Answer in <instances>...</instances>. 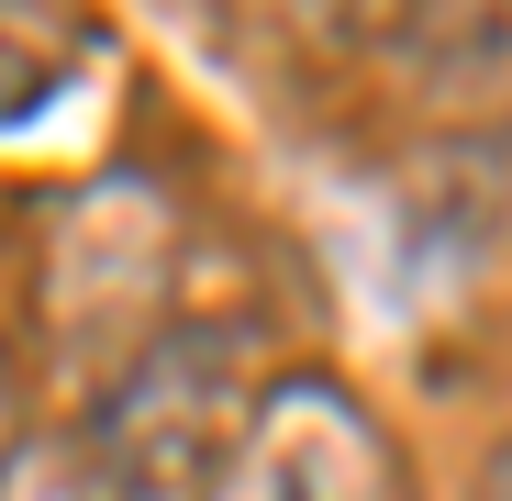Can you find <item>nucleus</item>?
<instances>
[{
  "label": "nucleus",
  "instance_id": "obj_2",
  "mask_svg": "<svg viewBox=\"0 0 512 501\" xmlns=\"http://www.w3.org/2000/svg\"><path fill=\"white\" fill-rule=\"evenodd\" d=\"M0 501H134L123 479H101L78 446H56V457H23V468H0Z\"/></svg>",
  "mask_w": 512,
  "mask_h": 501
},
{
  "label": "nucleus",
  "instance_id": "obj_1",
  "mask_svg": "<svg viewBox=\"0 0 512 501\" xmlns=\"http://www.w3.org/2000/svg\"><path fill=\"white\" fill-rule=\"evenodd\" d=\"M212 501H390V446L334 379H268Z\"/></svg>",
  "mask_w": 512,
  "mask_h": 501
},
{
  "label": "nucleus",
  "instance_id": "obj_3",
  "mask_svg": "<svg viewBox=\"0 0 512 501\" xmlns=\"http://www.w3.org/2000/svg\"><path fill=\"white\" fill-rule=\"evenodd\" d=\"M468 501H512V424L490 435V457H479V479H468Z\"/></svg>",
  "mask_w": 512,
  "mask_h": 501
}]
</instances>
